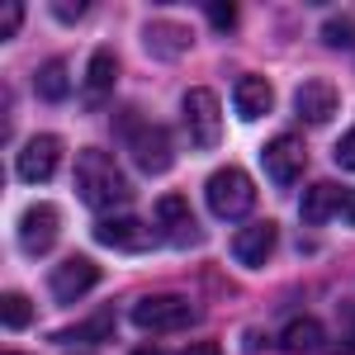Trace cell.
<instances>
[{
	"label": "cell",
	"mask_w": 355,
	"mask_h": 355,
	"mask_svg": "<svg viewBox=\"0 0 355 355\" xmlns=\"http://www.w3.org/2000/svg\"><path fill=\"white\" fill-rule=\"evenodd\" d=\"M71 185H76V199H81L90 214H110L119 204H128L133 190H128V175L119 171L110 152H100V147H85L76 152V166H71Z\"/></svg>",
	"instance_id": "cell-1"
},
{
	"label": "cell",
	"mask_w": 355,
	"mask_h": 355,
	"mask_svg": "<svg viewBox=\"0 0 355 355\" xmlns=\"http://www.w3.org/2000/svg\"><path fill=\"white\" fill-rule=\"evenodd\" d=\"M114 133L128 142V152H133V162L142 166V175H162L171 171V137H166L162 123H142V114L137 110H123L114 119Z\"/></svg>",
	"instance_id": "cell-2"
},
{
	"label": "cell",
	"mask_w": 355,
	"mask_h": 355,
	"mask_svg": "<svg viewBox=\"0 0 355 355\" xmlns=\"http://www.w3.org/2000/svg\"><path fill=\"white\" fill-rule=\"evenodd\" d=\"M204 194H209L214 218H223V223H242L246 214L256 209V185H251V175L237 171V166L214 171V175H209V185H204Z\"/></svg>",
	"instance_id": "cell-3"
},
{
	"label": "cell",
	"mask_w": 355,
	"mask_h": 355,
	"mask_svg": "<svg viewBox=\"0 0 355 355\" xmlns=\"http://www.w3.org/2000/svg\"><path fill=\"white\" fill-rule=\"evenodd\" d=\"M133 322L142 331H185L194 322V308L180 294H147L133 303Z\"/></svg>",
	"instance_id": "cell-4"
},
{
	"label": "cell",
	"mask_w": 355,
	"mask_h": 355,
	"mask_svg": "<svg viewBox=\"0 0 355 355\" xmlns=\"http://www.w3.org/2000/svg\"><path fill=\"white\" fill-rule=\"evenodd\" d=\"M261 166H266V175H270L279 190H289V185L303 175V166H308V142H303L299 133L270 137V142L261 147Z\"/></svg>",
	"instance_id": "cell-5"
},
{
	"label": "cell",
	"mask_w": 355,
	"mask_h": 355,
	"mask_svg": "<svg viewBox=\"0 0 355 355\" xmlns=\"http://www.w3.org/2000/svg\"><path fill=\"white\" fill-rule=\"evenodd\" d=\"M95 242H105V246H114V251H152V246L162 242L147 223L137 218V214H105V218H95Z\"/></svg>",
	"instance_id": "cell-6"
},
{
	"label": "cell",
	"mask_w": 355,
	"mask_h": 355,
	"mask_svg": "<svg viewBox=\"0 0 355 355\" xmlns=\"http://www.w3.org/2000/svg\"><path fill=\"white\" fill-rule=\"evenodd\" d=\"M157 237L171 242V246H180V251L199 242V218H194L185 194H162V199H157Z\"/></svg>",
	"instance_id": "cell-7"
},
{
	"label": "cell",
	"mask_w": 355,
	"mask_h": 355,
	"mask_svg": "<svg viewBox=\"0 0 355 355\" xmlns=\"http://www.w3.org/2000/svg\"><path fill=\"white\" fill-rule=\"evenodd\" d=\"M95 284H100V266H95L90 256H67V261L53 270V279H48V289H53V299L62 303V308L81 303Z\"/></svg>",
	"instance_id": "cell-8"
},
{
	"label": "cell",
	"mask_w": 355,
	"mask_h": 355,
	"mask_svg": "<svg viewBox=\"0 0 355 355\" xmlns=\"http://www.w3.org/2000/svg\"><path fill=\"white\" fill-rule=\"evenodd\" d=\"M185 123H190L194 147H218V137H223L218 95H214V90H204V85L185 90Z\"/></svg>",
	"instance_id": "cell-9"
},
{
	"label": "cell",
	"mask_w": 355,
	"mask_h": 355,
	"mask_svg": "<svg viewBox=\"0 0 355 355\" xmlns=\"http://www.w3.org/2000/svg\"><path fill=\"white\" fill-rule=\"evenodd\" d=\"M57 232H62V218H57L48 204L24 209V218H19V227H15V237H19V251H24V256H48L53 242H57Z\"/></svg>",
	"instance_id": "cell-10"
},
{
	"label": "cell",
	"mask_w": 355,
	"mask_h": 355,
	"mask_svg": "<svg viewBox=\"0 0 355 355\" xmlns=\"http://www.w3.org/2000/svg\"><path fill=\"white\" fill-rule=\"evenodd\" d=\"M57 162H62V137L38 133V137H28V142H24V152H19L15 171H19V180H28V185H43V180H53Z\"/></svg>",
	"instance_id": "cell-11"
},
{
	"label": "cell",
	"mask_w": 355,
	"mask_h": 355,
	"mask_svg": "<svg viewBox=\"0 0 355 355\" xmlns=\"http://www.w3.org/2000/svg\"><path fill=\"white\" fill-rule=\"evenodd\" d=\"M294 110H299L303 123H331L336 110H341V95H336V85H331V81L308 76V81L294 90Z\"/></svg>",
	"instance_id": "cell-12"
},
{
	"label": "cell",
	"mask_w": 355,
	"mask_h": 355,
	"mask_svg": "<svg viewBox=\"0 0 355 355\" xmlns=\"http://www.w3.org/2000/svg\"><path fill=\"white\" fill-rule=\"evenodd\" d=\"M275 242H279V227H275V223H251V227H242V232L232 237V256L242 261L246 270H261L275 256Z\"/></svg>",
	"instance_id": "cell-13"
},
{
	"label": "cell",
	"mask_w": 355,
	"mask_h": 355,
	"mask_svg": "<svg viewBox=\"0 0 355 355\" xmlns=\"http://www.w3.org/2000/svg\"><path fill=\"white\" fill-rule=\"evenodd\" d=\"M114 85H119V53L114 48H95L90 53V67H85V105L100 110L114 95Z\"/></svg>",
	"instance_id": "cell-14"
},
{
	"label": "cell",
	"mask_w": 355,
	"mask_h": 355,
	"mask_svg": "<svg viewBox=\"0 0 355 355\" xmlns=\"http://www.w3.org/2000/svg\"><path fill=\"white\" fill-rule=\"evenodd\" d=\"M142 43H147V53L171 62V57H185L194 48V33L185 24H175V19H152V24L142 28Z\"/></svg>",
	"instance_id": "cell-15"
},
{
	"label": "cell",
	"mask_w": 355,
	"mask_h": 355,
	"mask_svg": "<svg viewBox=\"0 0 355 355\" xmlns=\"http://www.w3.org/2000/svg\"><path fill=\"white\" fill-rule=\"evenodd\" d=\"M275 105V90L266 76H242V81L232 85V110H237V119H246V123H256V119H266Z\"/></svg>",
	"instance_id": "cell-16"
},
{
	"label": "cell",
	"mask_w": 355,
	"mask_h": 355,
	"mask_svg": "<svg viewBox=\"0 0 355 355\" xmlns=\"http://www.w3.org/2000/svg\"><path fill=\"white\" fill-rule=\"evenodd\" d=\"M341 209H346V190H341L336 180H318V185L303 190V199H299L303 223H327V218H336Z\"/></svg>",
	"instance_id": "cell-17"
},
{
	"label": "cell",
	"mask_w": 355,
	"mask_h": 355,
	"mask_svg": "<svg viewBox=\"0 0 355 355\" xmlns=\"http://www.w3.org/2000/svg\"><path fill=\"white\" fill-rule=\"evenodd\" d=\"M327 341V331H322V322L318 318H289L284 327H279V351H294V355H303V351H318Z\"/></svg>",
	"instance_id": "cell-18"
},
{
	"label": "cell",
	"mask_w": 355,
	"mask_h": 355,
	"mask_svg": "<svg viewBox=\"0 0 355 355\" xmlns=\"http://www.w3.org/2000/svg\"><path fill=\"white\" fill-rule=\"evenodd\" d=\"M33 90H38V100H43V105L67 100V62H62V57L43 62V67L33 71Z\"/></svg>",
	"instance_id": "cell-19"
},
{
	"label": "cell",
	"mask_w": 355,
	"mask_h": 355,
	"mask_svg": "<svg viewBox=\"0 0 355 355\" xmlns=\"http://www.w3.org/2000/svg\"><path fill=\"white\" fill-rule=\"evenodd\" d=\"M114 336V313L105 308V313H95L90 322H76V327H62L53 336V341H62V346H71V341H110Z\"/></svg>",
	"instance_id": "cell-20"
},
{
	"label": "cell",
	"mask_w": 355,
	"mask_h": 355,
	"mask_svg": "<svg viewBox=\"0 0 355 355\" xmlns=\"http://www.w3.org/2000/svg\"><path fill=\"white\" fill-rule=\"evenodd\" d=\"M0 313H5L0 322H5L10 331H24L28 322H33V303H28V294H15V289L0 299Z\"/></svg>",
	"instance_id": "cell-21"
},
{
	"label": "cell",
	"mask_w": 355,
	"mask_h": 355,
	"mask_svg": "<svg viewBox=\"0 0 355 355\" xmlns=\"http://www.w3.org/2000/svg\"><path fill=\"white\" fill-rule=\"evenodd\" d=\"M204 15H209V24L218 28V33H232L242 10H237V5H227V0H209V5H204Z\"/></svg>",
	"instance_id": "cell-22"
},
{
	"label": "cell",
	"mask_w": 355,
	"mask_h": 355,
	"mask_svg": "<svg viewBox=\"0 0 355 355\" xmlns=\"http://www.w3.org/2000/svg\"><path fill=\"white\" fill-rule=\"evenodd\" d=\"M0 15H5V19H0V38L10 43V38L19 33V24H24V5H19V0H5V10H0Z\"/></svg>",
	"instance_id": "cell-23"
},
{
	"label": "cell",
	"mask_w": 355,
	"mask_h": 355,
	"mask_svg": "<svg viewBox=\"0 0 355 355\" xmlns=\"http://www.w3.org/2000/svg\"><path fill=\"white\" fill-rule=\"evenodd\" d=\"M336 166H341V171H351L355 175V128L346 137H341V142H336Z\"/></svg>",
	"instance_id": "cell-24"
},
{
	"label": "cell",
	"mask_w": 355,
	"mask_h": 355,
	"mask_svg": "<svg viewBox=\"0 0 355 355\" xmlns=\"http://www.w3.org/2000/svg\"><path fill=\"white\" fill-rule=\"evenodd\" d=\"M53 15H57V24H76V19L85 15V5H76V0H57Z\"/></svg>",
	"instance_id": "cell-25"
},
{
	"label": "cell",
	"mask_w": 355,
	"mask_h": 355,
	"mask_svg": "<svg viewBox=\"0 0 355 355\" xmlns=\"http://www.w3.org/2000/svg\"><path fill=\"white\" fill-rule=\"evenodd\" d=\"M336 351H355V308L341 313V341H336Z\"/></svg>",
	"instance_id": "cell-26"
},
{
	"label": "cell",
	"mask_w": 355,
	"mask_h": 355,
	"mask_svg": "<svg viewBox=\"0 0 355 355\" xmlns=\"http://www.w3.org/2000/svg\"><path fill=\"white\" fill-rule=\"evenodd\" d=\"M180 355H218V346L214 341H199V346H190V351H180Z\"/></svg>",
	"instance_id": "cell-27"
},
{
	"label": "cell",
	"mask_w": 355,
	"mask_h": 355,
	"mask_svg": "<svg viewBox=\"0 0 355 355\" xmlns=\"http://www.w3.org/2000/svg\"><path fill=\"white\" fill-rule=\"evenodd\" d=\"M341 218H346V223L355 227V194H346V209H341Z\"/></svg>",
	"instance_id": "cell-28"
},
{
	"label": "cell",
	"mask_w": 355,
	"mask_h": 355,
	"mask_svg": "<svg viewBox=\"0 0 355 355\" xmlns=\"http://www.w3.org/2000/svg\"><path fill=\"white\" fill-rule=\"evenodd\" d=\"M128 355H166V351H157V346H137V351H128Z\"/></svg>",
	"instance_id": "cell-29"
},
{
	"label": "cell",
	"mask_w": 355,
	"mask_h": 355,
	"mask_svg": "<svg viewBox=\"0 0 355 355\" xmlns=\"http://www.w3.org/2000/svg\"><path fill=\"white\" fill-rule=\"evenodd\" d=\"M5 355H24V351H5Z\"/></svg>",
	"instance_id": "cell-30"
}]
</instances>
